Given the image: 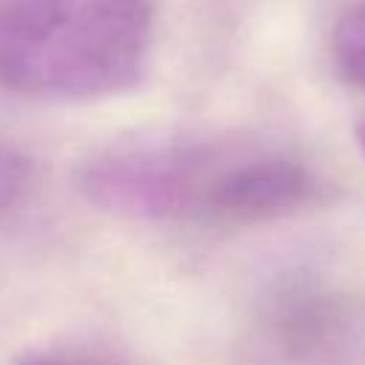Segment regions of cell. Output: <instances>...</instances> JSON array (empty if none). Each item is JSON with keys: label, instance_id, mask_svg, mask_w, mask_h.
Instances as JSON below:
<instances>
[{"label": "cell", "instance_id": "cell-1", "mask_svg": "<svg viewBox=\"0 0 365 365\" xmlns=\"http://www.w3.org/2000/svg\"><path fill=\"white\" fill-rule=\"evenodd\" d=\"M157 0H0V86L51 103L125 91L145 71Z\"/></svg>", "mask_w": 365, "mask_h": 365}, {"label": "cell", "instance_id": "cell-2", "mask_svg": "<svg viewBox=\"0 0 365 365\" xmlns=\"http://www.w3.org/2000/svg\"><path fill=\"white\" fill-rule=\"evenodd\" d=\"M225 157V151L185 137H125L83 163L80 191L100 211L131 220L202 214Z\"/></svg>", "mask_w": 365, "mask_h": 365}, {"label": "cell", "instance_id": "cell-3", "mask_svg": "<svg viewBox=\"0 0 365 365\" xmlns=\"http://www.w3.org/2000/svg\"><path fill=\"white\" fill-rule=\"evenodd\" d=\"M314 177L308 168L279 151H254L234 157L228 154L217 171L205 217L220 222H259L297 211L308 202Z\"/></svg>", "mask_w": 365, "mask_h": 365}, {"label": "cell", "instance_id": "cell-4", "mask_svg": "<svg viewBox=\"0 0 365 365\" xmlns=\"http://www.w3.org/2000/svg\"><path fill=\"white\" fill-rule=\"evenodd\" d=\"M331 51L336 68L356 86H365V3L339 17L331 34Z\"/></svg>", "mask_w": 365, "mask_h": 365}, {"label": "cell", "instance_id": "cell-5", "mask_svg": "<svg viewBox=\"0 0 365 365\" xmlns=\"http://www.w3.org/2000/svg\"><path fill=\"white\" fill-rule=\"evenodd\" d=\"M29 180V163L20 151L0 145V214L11 208V202L23 194Z\"/></svg>", "mask_w": 365, "mask_h": 365}, {"label": "cell", "instance_id": "cell-6", "mask_svg": "<svg viewBox=\"0 0 365 365\" xmlns=\"http://www.w3.org/2000/svg\"><path fill=\"white\" fill-rule=\"evenodd\" d=\"M14 365H114L94 354H74V351H37L20 356Z\"/></svg>", "mask_w": 365, "mask_h": 365}, {"label": "cell", "instance_id": "cell-7", "mask_svg": "<svg viewBox=\"0 0 365 365\" xmlns=\"http://www.w3.org/2000/svg\"><path fill=\"white\" fill-rule=\"evenodd\" d=\"M356 145H359V151H362V157H365V120L356 123Z\"/></svg>", "mask_w": 365, "mask_h": 365}]
</instances>
